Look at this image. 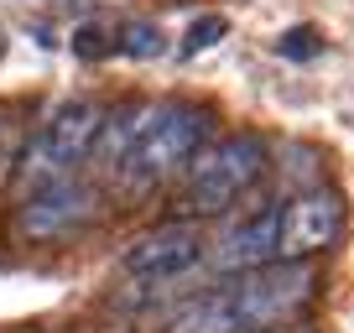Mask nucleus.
Here are the masks:
<instances>
[{"mask_svg":"<svg viewBox=\"0 0 354 333\" xmlns=\"http://www.w3.org/2000/svg\"><path fill=\"white\" fill-rule=\"evenodd\" d=\"M203 135H209V110H193V104H162L156 120L146 125V135L136 141V151L120 166V188L125 193H151L156 182L177 178L183 166L198 156Z\"/></svg>","mask_w":354,"mask_h":333,"instance_id":"f257e3e1","label":"nucleus"},{"mask_svg":"<svg viewBox=\"0 0 354 333\" xmlns=\"http://www.w3.org/2000/svg\"><path fill=\"white\" fill-rule=\"evenodd\" d=\"M104 104H94V99H68L63 110L53 115V120L42 125V131L26 141V151H21V188L26 193H42V188H53V182H63V178H73V166L84 162L88 151H94V141H100V125H104Z\"/></svg>","mask_w":354,"mask_h":333,"instance_id":"f03ea898","label":"nucleus"},{"mask_svg":"<svg viewBox=\"0 0 354 333\" xmlns=\"http://www.w3.org/2000/svg\"><path fill=\"white\" fill-rule=\"evenodd\" d=\"M266 172V141L261 135H224L209 151L193 156L183 213H224L240 193H250Z\"/></svg>","mask_w":354,"mask_h":333,"instance_id":"7ed1b4c3","label":"nucleus"},{"mask_svg":"<svg viewBox=\"0 0 354 333\" xmlns=\"http://www.w3.org/2000/svg\"><path fill=\"white\" fill-rule=\"evenodd\" d=\"M313 287H318V271L313 266H302V260H271L261 271H240V281L224 292H230L245 333H261V328H277V323L297 318L313 302Z\"/></svg>","mask_w":354,"mask_h":333,"instance_id":"20e7f679","label":"nucleus"},{"mask_svg":"<svg viewBox=\"0 0 354 333\" xmlns=\"http://www.w3.org/2000/svg\"><path fill=\"white\" fill-rule=\"evenodd\" d=\"M94 209H100L94 188L78 182V178H63V182H53V188H42V193H26L21 213H16V229H21L26 240H63V234L84 229V224L94 219Z\"/></svg>","mask_w":354,"mask_h":333,"instance_id":"39448f33","label":"nucleus"},{"mask_svg":"<svg viewBox=\"0 0 354 333\" xmlns=\"http://www.w3.org/2000/svg\"><path fill=\"white\" fill-rule=\"evenodd\" d=\"M344 234V198L339 193H302L281 209V260H308Z\"/></svg>","mask_w":354,"mask_h":333,"instance_id":"423d86ee","label":"nucleus"},{"mask_svg":"<svg viewBox=\"0 0 354 333\" xmlns=\"http://www.w3.org/2000/svg\"><path fill=\"white\" fill-rule=\"evenodd\" d=\"M203 260V234L193 224H162V229L141 234L125 250V271L141 281H172Z\"/></svg>","mask_w":354,"mask_h":333,"instance_id":"0eeeda50","label":"nucleus"},{"mask_svg":"<svg viewBox=\"0 0 354 333\" xmlns=\"http://www.w3.org/2000/svg\"><path fill=\"white\" fill-rule=\"evenodd\" d=\"M271 260H281V209L250 213L234 229H224V240L214 245V266L219 271H261Z\"/></svg>","mask_w":354,"mask_h":333,"instance_id":"6e6552de","label":"nucleus"},{"mask_svg":"<svg viewBox=\"0 0 354 333\" xmlns=\"http://www.w3.org/2000/svg\"><path fill=\"white\" fill-rule=\"evenodd\" d=\"M156 110L162 104H146V99H131V104H120V110H110L104 115V125H100V141H94V162H100V172L104 178H120V166H125V156L136 151V141L146 135V125L156 120Z\"/></svg>","mask_w":354,"mask_h":333,"instance_id":"1a4fd4ad","label":"nucleus"},{"mask_svg":"<svg viewBox=\"0 0 354 333\" xmlns=\"http://www.w3.org/2000/svg\"><path fill=\"white\" fill-rule=\"evenodd\" d=\"M167 333H245V323H240V312H234L230 292H209V297L193 302Z\"/></svg>","mask_w":354,"mask_h":333,"instance_id":"9d476101","label":"nucleus"},{"mask_svg":"<svg viewBox=\"0 0 354 333\" xmlns=\"http://www.w3.org/2000/svg\"><path fill=\"white\" fill-rule=\"evenodd\" d=\"M120 53H125V57H141V63H146V57H162V53H167L162 26H151V21H131V26L120 32Z\"/></svg>","mask_w":354,"mask_h":333,"instance_id":"9b49d317","label":"nucleus"},{"mask_svg":"<svg viewBox=\"0 0 354 333\" xmlns=\"http://www.w3.org/2000/svg\"><path fill=\"white\" fill-rule=\"evenodd\" d=\"M277 53L287 57V63H313V57L323 53V32L318 26H292V32L277 37Z\"/></svg>","mask_w":354,"mask_h":333,"instance_id":"f8f14e48","label":"nucleus"},{"mask_svg":"<svg viewBox=\"0 0 354 333\" xmlns=\"http://www.w3.org/2000/svg\"><path fill=\"white\" fill-rule=\"evenodd\" d=\"M224 37H230V21H224V16H198V21L188 26V37H183V53H209L214 42H224Z\"/></svg>","mask_w":354,"mask_h":333,"instance_id":"ddd939ff","label":"nucleus"},{"mask_svg":"<svg viewBox=\"0 0 354 333\" xmlns=\"http://www.w3.org/2000/svg\"><path fill=\"white\" fill-rule=\"evenodd\" d=\"M21 151H26V146H21V131L0 120V188H11V178L21 172Z\"/></svg>","mask_w":354,"mask_h":333,"instance_id":"4468645a","label":"nucleus"},{"mask_svg":"<svg viewBox=\"0 0 354 333\" xmlns=\"http://www.w3.org/2000/svg\"><path fill=\"white\" fill-rule=\"evenodd\" d=\"M120 42H110V32L104 26H78L73 32V53L84 57V63H94V57H110Z\"/></svg>","mask_w":354,"mask_h":333,"instance_id":"2eb2a0df","label":"nucleus"},{"mask_svg":"<svg viewBox=\"0 0 354 333\" xmlns=\"http://www.w3.org/2000/svg\"><path fill=\"white\" fill-rule=\"evenodd\" d=\"M0 53H6V42H0Z\"/></svg>","mask_w":354,"mask_h":333,"instance_id":"dca6fc26","label":"nucleus"}]
</instances>
